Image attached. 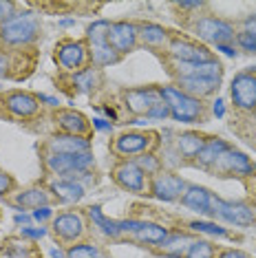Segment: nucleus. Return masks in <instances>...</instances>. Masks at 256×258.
<instances>
[{"label":"nucleus","mask_w":256,"mask_h":258,"mask_svg":"<svg viewBox=\"0 0 256 258\" xmlns=\"http://www.w3.org/2000/svg\"><path fill=\"white\" fill-rule=\"evenodd\" d=\"M40 33V20L36 14L25 11V14H14L9 20L0 25V38L5 44H27L36 40Z\"/></svg>","instance_id":"1"},{"label":"nucleus","mask_w":256,"mask_h":258,"mask_svg":"<svg viewBox=\"0 0 256 258\" xmlns=\"http://www.w3.org/2000/svg\"><path fill=\"white\" fill-rule=\"evenodd\" d=\"M159 93H161L164 104L170 108V115L177 121L192 124V121H197V119L203 117V104L199 102V99L185 95V93L179 91L177 86H164Z\"/></svg>","instance_id":"2"},{"label":"nucleus","mask_w":256,"mask_h":258,"mask_svg":"<svg viewBox=\"0 0 256 258\" xmlns=\"http://www.w3.org/2000/svg\"><path fill=\"white\" fill-rule=\"evenodd\" d=\"M46 168L53 174L73 179L75 174H82L86 168L93 166V155L91 152H80V155H60V152H51L44 159Z\"/></svg>","instance_id":"3"},{"label":"nucleus","mask_w":256,"mask_h":258,"mask_svg":"<svg viewBox=\"0 0 256 258\" xmlns=\"http://www.w3.org/2000/svg\"><path fill=\"white\" fill-rule=\"evenodd\" d=\"M197 36L203 38L206 42H212V44H228L232 40L236 38V31L234 27L230 25V22L221 20V18H212V16H208V18H201L197 22L195 27Z\"/></svg>","instance_id":"4"},{"label":"nucleus","mask_w":256,"mask_h":258,"mask_svg":"<svg viewBox=\"0 0 256 258\" xmlns=\"http://www.w3.org/2000/svg\"><path fill=\"white\" fill-rule=\"evenodd\" d=\"M212 208V216H219L225 223H232V225H252L254 223V212L243 203H232V201H223V199L212 197L210 201Z\"/></svg>","instance_id":"5"},{"label":"nucleus","mask_w":256,"mask_h":258,"mask_svg":"<svg viewBox=\"0 0 256 258\" xmlns=\"http://www.w3.org/2000/svg\"><path fill=\"white\" fill-rule=\"evenodd\" d=\"M232 102L241 110H256V75L241 73L232 80Z\"/></svg>","instance_id":"6"},{"label":"nucleus","mask_w":256,"mask_h":258,"mask_svg":"<svg viewBox=\"0 0 256 258\" xmlns=\"http://www.w3.org/2000/svg\"><path fill=\"white\" fill-rule=\"evenodd\" d=\"M185 181L177 174H155L153 177V183H150V190L157 199L161 201H174V199H181L183 192H185Z\"/></svg>","instance_id":"7"},{"label":"nucleus","mask_w":256,"mask_h":258,"mask_svg":"<svg viewBox=\"0 0 256 258\" xmlns=\"http://www.w3.org/2000/svg\"><path fill=\"white\" fill-rule=\"evenodd\" d=\"M170 55L177 62H188V64H203L210 62L212 55L206 46H199L195 42H188V40H179L174 38L170 42Z\"/></svg>","instance_id":"8"},{"label":"nucleus","mask_w":256,"mask_h":258,"mask_svg":"<svg viewBox=\"0 0 256 258\" xmlns=\"http://www.w3.org/2000/svg\"><path fill=\"white\" fill-rule=\"evenodd\" d=\"M137 38V25H133V22H113L108 29V44L117 53H126V51L135 49Z\"/></svg>","instance_id":"9"},{"label":"nucleus","mask_w":256,"mask_h":258,"mask_svg":"<svg viewBox=\"0 0 256 258\" xmlns=\"http://www.w3.org/2000/svg\"><path fill=\"white\" fill-rule=\"evenodd\" d=\"M53 232L62 243H73L84 234V221L75 212H64L53 219Z\"/></svg>","instance_id":"10"},{"label":"nucleus","mask_w":256,"mask_h":258,"mask_svg":"<svg viewBox=\"0 0 256 258\" xmlns=\"http://www.w3.org/2000/svg\"><path fill=\"white\" fill-rule=\"evenodd\" d=\"M126 106L135 115H146L157 102H161V93L155 89H133L126 91Z\"/></svg>","instance_id":"11"},{"label":"nucleus","mask_w":256,"mask_h":258,"mask_svg":"<svg viewBox=\"0 0 256 258\" xmlns=\"http://www.w3.org/2000/svg\"><path fill=\"white\" fill-rule=\"evenodd\" d=\"M115 181L131 192H144V170L135 161H124L115 168Z\"/></svg>","instance_id":"12"},{"label":"nucleus","mask_w":256,"mask_h":258,"mask_svg":"<svg viewBox=\"0 0 256 258\" xmlns=\"http://www.w3.org/2000/svg\"><path fill=\"white\" fill-rule=\"evenodd\" d=\"M150 144H153V135L148 133H124L115 139L113 150L117 155H137V152L148 150Z\"/></svg>","instance_id":"13"},{"label":"nucleus","mask_w":256,"mask_h":258,"mask_svg":"<svg viewBox=\"0 0 256 258\" xmlns=\"http://www.w3.org/2000/svg\"><path fill=\"white\" fill-rule=\"evenodd\" d=\"M214 170L225 174H252L254 166L243 152L238 150H228L225 155H221V159L214 163Z\"/></svg>","instance_id":"14"},{"label":"nucleus","mask_w":256,"mask_h":258,"mask_svg":"<svg viewBox=\"0 0 256 258\" xmlns=\"http://www.w3.org/2000/svg\"><path fill=\"white\" fill-rule=\"evenodd\" d=\"M179 78H206V80H221L223 67L217 60L203 62V64H188V62H177Z\"/></svg>","instance_id":"15"},{"label":"nucleus","mask_w":256,"mask_h":258,"mask_svg":"<svg viewBox=\"0 0 256 258\" xmlns=\"http://www.w3.org/2000/svg\"><path fill=\"white\" fill-rule=\"evenodd\" d=\"M219 82L221 80H206V78H179V91H183L185 95L199 99V97H208L212 95L214 91L219 89Z\"/></svg>","instance_id":"16"},{"label":"nucleus","mask_w":256,"mask_h":258,"mask_svg":"<svg viewBox=\"0 0 256 258\" xmlns=\"http://www.w3.org/2000/svg\"><path fill=\"white\" fill-rule=\"evenodd\" d=\"M57 62L62 64V67L67 69H78L82 67L84 60H86V51H84V44L82 42H73V40H67V42H62L57 46Z\"/></svg>","instance_id":"17"},{"label":"nucleus","mask_w":256,"mask_h":258,"mask_svg":"<svg viewBox=\"0 0 256 258\" xmlns=\"http://www.w3.org/2000/svg\"><path fill=\"white\" fill-rule=\"evenodd\" d=\"M210 201H212V195L206 190V187H199V185L185 187V192L181 197V203L185 208L195 210V212H199V214H212Z\"/></svg>","instance_id":"18"},{"label":"nucleus","mask_w":256,"mask_h":258,"mask_svg":"<svg viewBox=\"0 0 256 258\" xmlns=\"http://www.w3.org/2000/svg\"><path fill=\"white\" fill-rule=\"evenodd\" d=\"M49 148L60 155H80V152H89L91 144L84 137H75V135H60L49 142Z\"/></svg>","instance_id":"19"},{"label":"nucleus","mask_w":256,"mask_h":258,"mask_svg":"<svg viewBox=\"0 0 256 258\" xmlns=\"http://www.w3.org/2000/svg\"><path fill=\"white\" fill-rule=\"evenodd\" d=\"M5 106H7L9 113L18 115V117H29L38 110V102L36 97L27 95V93H9V95L3 97Z\"/></svg>","instance_id":"20"},{"label":"nucleus","mask_w":256,"mask_h":258,"mask_svg":"<svg viewBox=\"0 0 256 258\" xmlns=\"http://www.w3.org/2000/svg\"><path fill=\"white\" fill-rule=\"evenodd\" d=\"M195 243L188 234H168V238L159 245V254L170 256V258H183L188 254L190 245Z\"/></svg>","instance_id":"21"},{"label":"nucleus","mask_w":256,"mask_h":258,"mask_svg":"<svg viewBox=\"0 0 256 258\" xmlns=\"http://www.w3.org/2000/svg\"><path fill=\"white\" fill-rule=\"evenodd\" d=\"M55 119L62 131H67L69 135H75V137H82L89 131V121L84 119V115L75 113V110H60Z\"/></svg>","instance_id":"22"},{"label":"nucleus","mask_w":256,"mask_h":258,"mask_svg":"<svg viewBox=\"0 0 256 258\" xmlns=\"http://www.w3.org/2000/svg\"><path fill=\"white\" fill-rule=\"evenodd\" d=\"M230 150V146L223 142V139H208L206 146L201 148V152L197 155V161H199V166L203 168H212L214 163L221 159V155H225V152Z\"/></svg>","instance_id":"23"},{"label":"nucleus","mask_w":256,"mask_h":258,"mask_svg":"<svg viewBox=\"0 0 256 258\" xmlns=\"http://www.w3.org/2000/svg\"><path fill=\"white\" fill-rule=\"evenodd\" d=\"M51 190L55 192V197L64 203H75L84 197V187L82 183H78L75 179H64V181H55Z\"/></svg>","instance_id":"24"},{"label":"nucleus","mask_w":256,"mask_h":258,"mask_svg":"<svg viewBox=\"0 0 256 258\" xmlns=\"http://www.w3.org/2000/svg\"><path fill=\"white\" fill-rule=\"evenodd\" d=\"M208 139L203 137V135L199 133H183V135H179V139H177V148L179 152H181L183 157H188V159H192V157H197L201 152V148L206 146Z\"/></svg>","instance_id":"25"},{"label":"nucleus","mask_w":256,"mask_h":258,"mask_svg":"<svg viewBox=\"0 0 256 258\" xmlns=\"http://www.w3.org/2000/svg\"><path fill=\"white\" fill-rule=\"evenodd\" d=\"M89 216H91V221L95 223L100 230L106 234V236H110V238H117L119 234H121V230H119V221H110V219H106V216L102 214V208L100 205H93V208H89Z\"/></svg>","instance_id":"26"},{"label":"nucleus","mask_w":256,"mask_h":258,"mask_svg":"<svg viewBox=\"0 0 256 258\" xmlns=\"http://www.w3.org/2000/svg\"><path fill=\"white\" fill-rule=\"evenodd\" d=\"M137 36L144 40V44H148V46H161L168 40V33H166V29L164 27H159V25H142V27H137Z\"/></svg>","instance_id":"27"},{"label":"nucleus","mask_w":256,"mask_h":258,"mask_svg":"<svg viewBox=\"0 0 256 258\" xmlns=\"http://www.w3.org/2000/svg\"><path fill=\"white\" fill-rule=\"evenodd\" d=\"M137 240L142 243H150V245H161L168 238V230L161 225H155V223H144V227L137 234Z\"/></svg>","instance_id":"28"},{"label":"nucleus","mask_w":256,"mask_h":258,"mask_svg":"<svg viewBox=\"0 0 256 258\" xmlns=\"http://www.w3.org/2000/svg\"><path fill=\"white\" fill-rule=\"evenodd\" d=\"M91 57L97 67H106V64H115L119 60V53L113 49L108 42H100V44H91Z\"/></svg>","instance_id":"29"},{"label":"nucleus","mask_w":256,"mask_h":258,"mask_svg":"<svg viewBox=\"0 0 256 258\" xmlns=\"http://www.w3.org/2000/svg\"><path fill=\"white\" fill-rule=\"evenodd\" d=\"M16 203L22 205V208L38 210L49 203V195H46L44 190H40V187H31V190H27V192H20V195L16 197Z\"/></svg>","instance_id":"30"},{"label":"nucleus","mask_w":256,"mask_h":258,"mask_svg":"<svg viewBox=\"0 0 256 258\" xmlns=\"http://www.w3.org/2000/svg\"><path fill=\"white\" fill-rule=\"evenodd\" d=\"M3 258H36V249L25 240H7L3 247Z\"/></svg>","instance_id":"31"},{"label":"nucleus","mask_w":256,"mask_h":258,"mask_svg":"<svg viewBox=\"0 0 256 258\" xmlns=\"http://www.w3.org/2000/svg\"><path fill=\"white\" fill-rule=\"evenodd\" d=\"M108 29L110 22L108 20H97L86 29V38L91 44H100V42H108Z\"/></svg>","instance_id":"32"},{"label":"nucleus","mask_w":256,"mask_h":258,"mask_svg":"<svg viewBox=\"0 0 256 258\" xmlns=\"http://www.w3.org/2000/svg\"><path fill=\"white\" fill-rule=\"evenodd\" d=\"M100 80H102V78H100V73H97L95 69H86V71H80V73L73 75V82H75V84H78L82 91H86V93L95 89V86L100 84Z\"/></svg>","instance_id":"33"},{"label":"nucleus","mask_w":256,"mask_h":258,"mask_svg":"<svg viewBox=\"0 0 256 258\" xmlns=\"http://www.w3.org/2000/svg\"><path fill=\"white\" fill-rule=\"evenodd\" d=\"M185 258H214V247L208 240H195V243L190 245Z\"/></svg>","instance_id":"34"},{"label":"nucleus","mask_w":256,"mask_h":258,"mask_svg":"<svg viewBox=\"0 0 256 258\" xmlns=\"http://www.w3.org/2000/svg\"><path fill=\"white\" fill-rule=\"evenodd\" d=\"M100 249L95 245H73L67 249V258H100Z\"/></svg>","instance_id":"35"},{"label":"nucleus","mask_w":256,"mask_h":258,"mask_svg":"<svg viewBox=\"0 0 256 258\" xmlns=\"http://www.w3.org/2000/svg\"><path fill=\"white\" fill-rule=\"evenodd\" d=\"M135 163L144 170V174H153V177H155V174L159 172V161H157V157H153V155H144V157H139Z\"/></svg>","instance_id":"36"},{"label":"nucleus","mask_w":256,"mask_h":258,"mask_svg":"<svg viewBox=\"0 0 256 258\" xmlns=\"http://www.w3.org/2000/svg\"><path fill=\"white\" fill-rule=\"evenodd\" d=\"M236 42L243 51H249V53H256V36L249 31H241L236 33Z\"/></svg>","instance_id":"37"},{"label":"nucleus","mask_w":256,"mask_h":258,"mask_svg":"<svg viewBox=\"0 0 256 258\" xmlns=\"http://www.w3.org/2000/svg\"><path fill=\"white\" fill-rule=\"evenodd\" d=\"M190 227H192V230H197V232H206V234H214V236H225V230H223V227H217V225H212V223H203V221H195V223H190Z\"/></svg>","instance_id":"38"},{"label":"nucleus","mask_w":256,"mask_h":258,"mask_svg":"<svg viewBox=\"0 0 256 258\" xmlns=\"http://www.w3.org/2000/svg\"><path fill=\"white\" fill-rule=\"evenodd\" d=\"M168 115H170V108H168L166 104H164V99H161V102H157L155 106H153V108H150L148 113H146L148 119H166Z\"/></svg>","instance_id":"39"},{"label":"nucleus","mask_w":256,"mask_h":258,"mask_svg":"<svg viewBox=\"0 0 256 258\" xmlns=\"http://www.w3.org/2000/svg\"><path fill=\"white\" fill-rule=\"evenodd\" d=\"M14 9H16L14 3H0V25L14 16Z\"/></svg>","instance_id":"40"},{"label":"nucleus","mask_w":256,"mask_h":258,"mask_svg":"<svg viewBox=\"0 0 256 258\" xmlns=\"http://www.w3.org/2000/svg\"><path fill=\"white\" fill-rule=\"evenodd\" d=\"M217 258H249L247 254H243V251H238V249H221Z\"/></svg>","instance_id":"41"},{"label":"nucleus","mask_w":256,"mask_h":258,"mask_svg":"<svg viewBox=\"0 0 256 258\" xmlns=\"http://www.w3.org/2000/svg\"><path fill=\"white\" fill-rule=\"evenodd\" d=\"M11 185H14V181H11V177H9V174H5L3 170H0V195H5V192H7Z\"/></svg>","instance_id":"42"},{"label":"nucleus","mask_w":256,"mask_h":258,"mask_svg":"<svg viewBox=\"0 0 256 258\" xmlns=\"http://www.w3.org/2000/svg\"><path fill=\"white\" fill-rule=\"evenodd\" d=\"M51 216V210H49V205H42V208H38V210H33V219L36 221H46Z\"/></svg>","instance_id":"43"},{"label":"nucleus","mask_w":256,"mask_h":258,"mask_svg":"<svg viewBox=\"0 0 256 258\" xmlns=\"http://www.w3.org/2000/svg\"><path fill=\"white\" fill-rule=\"evenodd\" d=\"M44 234L46 232L42 227H40V230H33V227H25V230H22V236H27V238H42Z\"/></svg>","instance_id":"44"},{"label":"nucleus","mask_w":256,"mask_h":258,"mask_svg":"<svg viewBox=\"0 0 256 258\" xmlns=\"http://www.w3.org/2000/svg\"><path fill=\"white\" fill-rule=\"evenodd\" d=\"M245 31L256 33V16H252V18H247V20H245Z\"/></svg>","instance_id":"45"},{"label":"nucleus","mask_w":256,"mask_h":258,"mask_svg":"<svg viewBox=\"0 0 256 258\" xmlns=\"http://www.w3.org/2000/svg\"><path fill=\"white\" fill-rule=\"evenodd\" d=\"M217 49H219V51H223V53H225V55H230V57H234V55H236V51L232 49L230 44H219Z\"/></svg>","instance_id":"46"},{"label":"nucleus","mask_w":256,"mask_h":258,"mask_svg":"<svg viewBox=\"0 0 256 258\" xmlns=\"http://www.w3.org/2000/svg\"><path fill=\"white\" fill-rule=\"evenodd\" d=\"M93 126H95L97 131H110V124H106L104 119H93Z\"/></svg>","instance_id":"47"},{"label":"nucleus","mask_w":256,"mask_h":258,"mask_svg":"<svg viewBox=\"0 0 256 258\" xmlns=\"http://www.w3.org/2000/svg\"><path fill=\"white\" fill-rule=\"evenodd\" d=\"M212 110H214V115H217V117H223V102L217 99V102H214V106H212Z\"/></svg>","instance_id":"48"},{"label":"nucleus","mask_w":256,"mask_h":258,"mask_svg":"<svg viewBox=\"0 0 256 258\" xmlns=\"http://www.w3.org/2000/svg\"><path fill=\"white\" fill-rule=\"evenodd\" d=\"M179 7L181 9H199V7H203V3H181Z\"/></svg>","instance_id":"49"},{"label":"nucleus","mask_w":256,"mask_h":258,"mask_svg":"<svg viewBox=\"0 0 256 258\" xmlns=\"http://www.w3.org/2000/svg\"><path fill=\"white\" fill-rule=\"evenodd\" d=\"M5 71H7V57L5 53H0V75H5Z\"/></svg>","instance_id":"50"},{"label":"nucleus","mask_w":256,"mask_h":258,"mask_svg":"<svg viewBox=\"0 0 256 258\" xmlns=\"http://www.w3.org/2000/svg\"><path fill=\"white\" fill-rule=\"evenodd\" d=\"M40 99H42V102H46V104H49V106H57V99H53V97H46V95H40Z\"/></svg>","instance_id":"51"},{"label":"nucleus","mask_w":256,"mask_h":258,"mask_svg":"<svg viewBox=\"0 0 256 258\" xmlns=\"http://www.w3.org/2000/svg\"><path fill=\"white\" fill-rule=\"evenodd\" d=\"M16 223H18V225H20V223H29V216L18 214V216H16Z\"/></svg>","instance_id":"52"},{"label":"nucleus","mask_w":256,"mask_h":258,"mask_svg":"<svg viewBox=\"0 0 256 258\" xmlns=\"http://www.w3.org/2000/svg\"><path fill=\"white\" fill-rule=\"evenodd\" d=\"M51 256H53V258H62V254L57 249H51Z\"/></svg>","instance_id":"53"},{"label":"nucleus","mask_w":256,"mask_h":258,"mask_svg":"<svg viewBox=\"0 0 256 258\" xmlns=\"http://www.w3.org/2000/svg\"><path fill=\"white\" fill-rule=\"evenodd\" d=\"M100 258H104V256H100Z\"/></svg>","instance_id":"54"}]
</instances>
